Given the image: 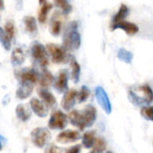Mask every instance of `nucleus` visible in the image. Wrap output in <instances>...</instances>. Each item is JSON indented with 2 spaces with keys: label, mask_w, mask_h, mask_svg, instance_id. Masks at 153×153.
Here are the masks:
<instances>
[{
  "label": "nucleus",
  "mask_w": 153,
  "mask_h": 153,
  "mask_svg": "<svg viewBox=\"0 0 153 153\" xmlns=\"http://www.w3.org/2000/svg\"><path fill=\"white\" fill-rule=\"evenodd\" d=\"M30 107L35 115L39 117H45L48 114V108L37 98H32L30 100Z\"/></svg>",
  "instance_id": "13"
},
{
  "label": "nucleus",
  "mask_w": 153,
  "mask_h": 153,
  "mask_svg": "<svg viewBox=\"0 0 153 153\" xmlns=\"http://www.w3.org/2000/svg\"><path fill=\"white\" fill-rule=\"evenodd\" d=\"M70 65H71V70H72L71 79L74 81V82L78 83L80 81V77H81V65L73 56L70 59Z\"/></svg>",
  "instance_id": "24"
},
{
  "label": "nucleus",
  "mask_w": 153,
  "mask_h": 153,
  "mask_svg": "<svg viewBox=\"0 0 153 153\" xmlns=\"http://www.w3.org/2000/svg\"><path fill=\"white\" fill-rule=\"evenodd\" d=\"M90 94H91V92H90L89 88H88L87 86H85V85L82 86L81 90L78 91V99H77V101H78L79 103H83V102H85V101L89 99Z\"/></svg>",
  "instance_id": "32"
},
{
  "label": "nucleus",
  "mask_w": 153,
  "mask_h": 153,
  "mask_svg": "<svg viewBox=\"0 0 153 153\" xmlns=\"http://www.w3.org/2000/svg\"><path fill=\"white\" fill-rule=\"evenodd\" d=\"M23 23L24 27L27 32L30 34H36L38 31V24H37V20L35 17L31 15H26L23 17Z\"/></svg>",
  "instance_id": "22"
},
{
  "label": "nucleus",
  "mask_w": 153,
  "mask_h": 153,
  "mask_svg": "<svg viewBox=\"0 0 153 153\" xmlns=\"http://www.w3.org/2000/svg\"><path fill=\"white\" fill-rule=\"evenodd\" d=\"M95 97L100 104V106L102 108V109L106 112V114L109 115L112 112V105L110 102V100L108 96V93L104 90L103 87L98 86L95 89Z\"/></svg>",
  "instance_id": "7"
},
{
  "label": "nucleus",
  "mask_w": 153,
  "mask_h": 153,
  "mask_svg": "<svg viewBox=\"0 0 153 153\" xmlns=\"http://www.w3.org/2000/svg\"><path fill=\"white\" fill-rule=\"evenodd\" d=\"M53 8V4L51 3H45L41 5L39 11V15H38V21L39 23L44 24L47 20H48V13L50 12V10Z\"/></svg>",
  "instance_id": "26"
},
{
  "label": "nucleus",
  "mask_w": 153,
  "mask_h": 153,
  "mask_svg": "<svg viewBox=\"0 0 153 153\" xmlns=\"http://www.w3.org/2000/svg\"><path fill=\"white\" fill-rule=\"evenodd\" d=\"M34 85L35 84L30 83V82H21V86L19 87V89L16 91V93H15L16 97L19 100L28 99L33 91Z\"/></svg>",
  "instance_id": "18"
},
{
  "label": "nucleus",
  "mask_w": 153,
  "mask_h": 153,
  "mask_svg": "<svg viewBox=\"0 0 153 153\" xmlns=\"http://www.w3.org/2000/svg\"><path fill=\"white\" fill-rule=\"evenodd\" d=\"M4 30L6 33V35L12 39L14 38V34H15V25L13 22L9 21L7 22H5L4 26Z\"/></svg>",
  "instance_id": "33"
},
{
  "label": "nucleus",
  "mask_w": 153,
  "mask_h": 153,
  "mask_svg": "<svg viewBox=\"0 0 153 153\" xmlns=\"http://www.w3.org/2000/svg\"><path fill=\"white\" fill-rule=\"evenodd\" d=\"M89 153H96V152H93V151H91V152H89Z\"/></svg>",
  "instance_id": "40"
},
{
  "label": "nucleus",
  "mask_w": 153,
  "mask_h": 153,
  "mask_svg": "<svg viewBox=\"0 0 153 153\" xmlns=\"http://www.w3.org/2000/svg\"><path fill=\"white\" fill-rule=\"evenodd\" d=\"M30 53L34 61H36L43 69H46L49 64V55L47 48L41 43L35 41L31 45Z\"/></svg>",
  "instance_id": "3"
},
{
  "label": "nucleus",
  "mask_w": 153,
  "mask_h": 153,
  "mask_svg": "<svg viewBox=\"0 0 153 153\" xmlns=\"http://www.w3.org/2000/svg\"><path fill=\"white\" fill-rule=\"evenodd\" d=\"M17 77L20 79L21 82H30L35 84L37 82H39V74L35 69L26 68L20 71L19 74H17Z\"/></svg>",
  "instance_id": "12"
},
{
  "label": "nucleus",
  "mask_w": 153,
  "mask_h": 153,
  "mask_svg": "<svg viewBox=\"0 0 153 153\" xmlns=\"http://www.w3.org/2000/svg\"><path fill=\"white\" fill-rule=\"evenodd\" d=\"M129 14V8L126 4H122L118 9V11L117 12V13L114 15V17L112 18V21H111V24H110V30L113 31L115 30V28L116 26L120 23L121 22L125 21L126 18L128 16Z\"/></svg>",
  "instance_id": "14"
},
{
  "label": "nucleus",
  "mask_w": 153,
  "mask_h": 153,
  "mask_svg": "<svg viewBox=\"0 0 153 153\" xmlns=\"http://www.w3.org/2000/svg\"><path fill=\"white\" fill-rule=\"evenodd\" d=\"M68 80H69V73L67 70H61L54 82V88L58 93H65L68 89Z\"/></svg>",
  "instance_id": "8"
},
{
  "label": "nucleus",
  "mask_w": 153,
  "mask_h": 153,
  "mask_svg": "<svg viewBox=\"0 0 153 153\" xmlns=\"http://www.w3.org/2000/svg\"><path fill=\"white\" fill-rule=\"evenodd\" d=\"M82 117L85 127H91L97 119V108L91 104L87 105L82 111Z\"/></svg>",
  "instance_id": "11"
},
{
  "label": "nucleus",
  "mask_w": 153,
  "mask_h": 153,
  "mask_svg": "<svg viewBox=\"0 0 153 153\" xmlns=\"http://www.w3.org/2000/svg\"><path fill=\"white\" fill-rule=\"evenodd\" d=\"M54 4L59 8L64 14H68L73 10L72 4L68 2V0H54Z\"/></svg>",
  "instance_id": "27"
},
{
  "label": "nucleus",
  "mask_w": 153,
  "mask_h": 153,
  "mask_svg": "<svg viewBox=\"0 0 153 153\" xmlns=\"http://www.w3.org/2000/svg\"><path fill=\"white\" fill-rule=\"evenodd\" d=\"M4 9V0H0V11Z\"/></svg>",
  "instance_id": "36"
},
{
  "label": "nucleus",
  "mask_w": 153,
  "mask_h": 153,
  "mask_svg": "<svg viewBox=\"0 0 153 153\" xmlns=\"http://www.w3.org/2000/svg\"><path fill=\"white\" fill-rule=\"evenodd\" d=\"M140 113L144 119L153 122V106H143L141 108Z\"/></svg>",
  "instance_id": "31"
},
{
  "label": "nucleus",
  "mask_w": 153,
  "mask_h": 153,
  "mask_svg": "<svg viewBox=\"0 0 153 153\" xmlns=\"http://www.w3.org/2000/svg\"><path fill=\"white\" fill-rule=\"evenodd\" d=\"M39 4H40V5H42L43 4H45V3H46V0H39Z\"/></svg>",
  "instance_id": "37"
},
{
  "label": "nucleus",
  "mask_w": 153,
  "mask_h": 153,
  "mask_svg": "<svg viewBox=\"0 0 153 153\" xmlns=\"http://www.w3.org/2000/svg\"><path fill=\"white\" fill-rule=\"evenodd\" d=\"M107 142L104 138L102 137H98L96 138L95 143L92 147L93 152L96 153H104L107 149Z\"/></svg>",
  "instance_id": "29"
},
{
  "label": "nucleus",
  "mask_w": 153,
  "mask_h": 153,
  "mask_svg": "<svg viewBox=\"0 0 153 153\" xmlns=\"http://www.w3.org/2000/svg\"><path fill=\"white\" fill-rule=\"evenodd\" d=\"M81 44L82 38L78 31V22L75 21L70 22L64 31L62 47L69 52L77 50L81 47Z\"/></svg>",
  "instance_id": "1"
},
{
  "label": "nucleus",
  "mask_w": 153,
  "mask_h": 153,
  "mask_svg": "<svg viewBox=\"0 0 153 153\" xmlns=\"http://www.w3.org/2000/svg\"><path fill=\"white\" fill-rule=\"evenodd\" d=\"M54 82H55V77L53 76V74L47 69H43L42 73L39 74V79L40 87L43 89H48L52 84H54Z\"/></svg>",
  "instance_id": "20"
},
{
  "label": "nucleus",
  "mask_w": 153,
  "mask_h": 153,
  "mask_svg": "<svg viewBox=\"0 0 153 153\" xmlns=\"http://www.w3.org/2000/svg\"><path fill=\"white\" fill-rule=\"evenodd\" d=\"M68 120L74 126L77 127L80 131H83L86 128L82 117V112L77 109H72L70 111L68 115Z\"/></svg>",
  "instance_id": "16"
},
{
  "label": "nucleus",
  "mask_w": 153,
  "mask_h": 153,
  "mask_svg": "<svg viewBox=\"0 0 153 153\" xmlns=\"http://www.w3.org/2000/svg\"><path fill=\"white\" fill-rule=\"evenodd\" d=\"M0 151H2V143H1V142H0Z\"/></svg>",
  "instance_id": "38"
},
{
  "label": "nucleus",
  "mask_w": 153,
  "mask_h": 153,
  "mask_svg": "<svg viewBox=\"0 0 153 153\" xmlns=\"http://www.w3.org/2000/svg\"><path fill=\"white\" fill-rule=\"evenodd\" d=\"M39 96L41 100V101L49 108H55L56 106V100L55 96L48 90V89H43L40 88L39 90Z\"/></svg>",
  "instance_id": "15"
},
{
  "label": "nucleus",
  "mask_w": 153,
  "mask_h": 153,
  "mask_svg": "<svg viewBox=\"0 0 153 153\" xmlns=\"http://www.w3.org/2000/svg\"><path fill=\"white\" fill-rule=\"evenodd\" d=\"M32 143L38 148L45 147L51 138L50 132L45 127H37L32 130L30 134Z\"/></svg>",
  "instance_id": "5"
},
{
  "label": "nucleus",
  "mask_w": 153,
  "mask_h": 153,
  "mask_svg": "<svg viewBox=\"0 0 153 153\" xmlns=\"http://www.w3.org/2000/svg\"><path fill=\"white\" fill-rule=\"evenodd\" d=\"M82 138L80 132L76 130H64L56 137V142L62 144L75 143Z\"/></svg>",
  "instance_id": "10"
},
{
  "label": "nucleus",
  "mask_w": 153,
  "mask_h": 153,
  "mask_svg": "<svg viewBox=\"0 0 153 153\" xmlns=\"http://www.w3.org/2000/svg\"><path fill=\"white\" fill-rule=\"evenodd\" d=\"M82 152V145L76 144L74 146L70 147L68 150H66L65 153H81Z\"/></svg>",
  "instance_id": "35"
},
{
  "label": "nucleus",
  "mask_w": 153,
  "mask_h": 153,
  "mask_svg": "<svg viewBox=\"0 0 153 153\" xmlns=\"http://www.w3.org/2000/svg\"><path fill=\"white\" fill-rule=\"evenodd\" d=\"M11 39L6 35V33L4 30V28L0 27V43L3 46V48L5 50H10L11 47H12V43H11Z\"/></svg>",
  "instance_id": "30"
},
{
  "label": "nucleus",
  "mask_w": 153,
  "mask_h": 153,
  "mask_svg": "<svg viewBox=\"0 0 153 153\" xmlns=\"http://www.w3.org/2000/svg\"><path fill=\"white\" fill-rule=\"evenodd\" d=\"M45 153H63V150L55 144H50L46 150Z\"/></svg>",
  "instance_id": "34"
},
{
  "label": "nucleus",
  "mask_w": 153,
  "mask_h": 153,
  "mask_svg": "<svg viewBox=\"0 0 153 153\" xmlns=\"http://www.w3.org/2000/svg\"><path fill=\"white\" fill-rule=\"evenodd\" d=\"M117 29H120V30H124L129 36L135 35L139 31V28H138V26L135 23H134L132 22H128L126 20H125V21L121 22L120 23H118L116 26L115 30H117Z\"/></svg>",
  "instance_id": "19"
},
{
  "label": "nucleus",
  "mask_w": 153,
  "mask_h": 153,
  "mask_svg": "<svg viewBox=\"0 0 153 153\" xmlns=\"http://www.w3.org/2000/svg\"><path fill=\"white\" fill-rule=\"evenodd\" d=\"M15 113L17 117L22 122L28 121L31 117L30 107H28L27 105L24 104H19L15 108Z\"/></svg>",
  "instance_id": "21"
},
{
  "label": "nucleus",
  "mask_w": 153,
  "mask_h": 153,
  "mask_svg": "<svg viewBox=\"0 0 153 153\" xmlns=\"http://www.w3.org/2000/svg\"><path fill=\"white\" fill-rule=\"evenodd\" d=\"M49 27H50V32L53 36H58L61 33L62 28H63V23H62V20L60 17V13H58V12L54 13V14L50 20Z\"/></svg>",
  "instance_id": "17"
},
{
  "label": "nucleus",
  "mask_w": 153,
  "mask_h": 153,
  "mask_svg": "<svg viewBox=\"0 0 153 153\" xmlns=\"http://www.w3.org/2000/svg\"><path fill=\"white\" fill-rule=\"evenodd\" d=\"M78 99V91L74 89L68 90L66 92L64 93L63 99L61 100L62 108L66 111H71L74 105L76 104Z\"/></svg>",
  "instance_id": "9"
},
{
  "label": "nucleus",
  "mask_w": 153,
  "mask_h": 153,
  "mask_svg": "<svg viewBox=\"0 0 153 153\" xmlns=\"http://www.w3.org/2000/svg\"><path fill=\"white\" fill-rule=\"evenodd\" d=\"M46 48L53 63L59 65V64L66 63L68 61L70 62L72 56H69L68 51H66L62 46L54 43H48L47 44Z\"/></svg>",
  "instance_id": "4"
},
{
  "label": "nucleus",
  "mask_w": 153,
  "mask_h": 153,
  "mask_svg": "<svg viewBox=\"0 0 153 153\" xmlns=\"http://www.w3.org/2000/svg\"><path fill=\"white\" fill-rule=\"evenodd\" d=\"M138 91H140L141 95H139L138 93H136L134 91L132 90L129 91V98L134 105L147 106L153 102V90L149 84H143L140 86L138 88Z\"/></svg>",
  "instance_id": "2"
},
{
  "label": "nucleus",
  "mask_w": 153,
  "mask_h": 153,
  "mask_svg": "<svg viewBox=\"0 0 153 153\" xmlns=\"http://www.w3.org/2000/svg\"><path fill=\"white\" fill-rule=\"evenodd\" d=\"M106 153H113V152H110V151H108Z\"/></svg>",
  "instance_id": "39"
},
{
  "label": "nucleus",
  "mask_w": 153,
  "mask_h": 153,
  "mask_svg": "<svg viewBox=\"0 0 153 153\" xmlns=\"http://www.w3.org/2000/svg\"><path fill=\"white\" fill-rule=\"evenodd\" d=\"M117 57L119 60L126 64H131L134 58V55L132 52L126 48H120L117 52Z\"/></svg>",
  "instance_id": "28"
},
{
  "label": "nucleus",
  "mask_w": 153,
  "mask_h": 153,
  "mask_svg": "<svg viewBox=\"0 0 153 153\" xmlns=\"http://www.w3.org/2000/svg\"><path fill=\"white\" fill-rule=\"evenodd\" d=\"M96 141L95 131H87L82 136V144L85 149H91Z\"/></svg>",
  "instance_id": "23"
},
{
  "label": "nucleus",
  "mask_w": 153,
  "mask_h": 153,
  "mask_svg": "<svg viewBox=\"0 0 153 153\" xmlns=\"http://www.w3.org/2000/svg\"><path fill=\"white\" fill-rule=\"evenodd\" d=\"M25 53L21 48H16L12 51L11 55V61L14 65H21L25 61Z\"/></svg>",
  "instance_id": "25"
},
{
  "label": "nucleus",
  "mask_w": 153,
  "mask_h": 153,
  "mask_svg": "<svg viewBox=\"0 0 153 153\" xmlns=\"http://www.w3.org/2000/svg\"><path fill=\"white\" fill-rule=\"evenodd\" d=\"M68 116L61 110H55L48 120V127L51 130H64L68 124Z\"/></svg>",
  "instance_id": "6"
}]
</instances>
